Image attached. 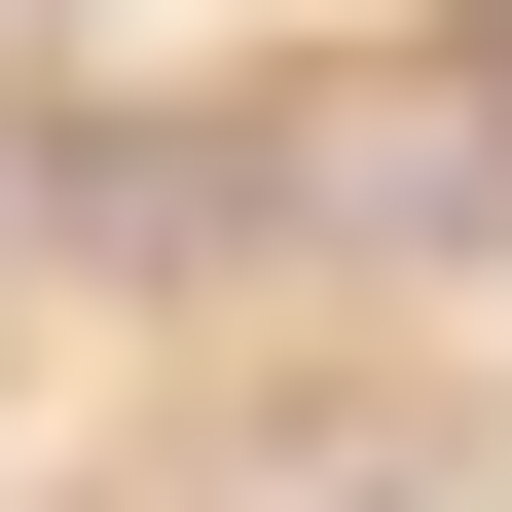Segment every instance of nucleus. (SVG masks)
<instances>
[{"label": "nucleus", "instance_id": "nucleus-1", "mask_svg": "<svg viewBox=\"0 0 512 512\" xmlns=\"http://www.w3.org/2000/svg\"><path fill=\"white\" fill-rule=\"evenodd\" d=\"M476 183H512V0H476Z\"/></svg>", "mask_w": 512, "mask_h": 512}]
</instances>
